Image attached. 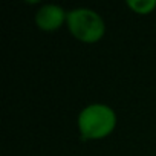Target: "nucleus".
<instances>
[{"instance_id": "obj_1", "label": "nucleus", "mask_w": 156, "mask_h": 156, "mask_svg": "<svg viewBox=\"0 0 156 156\" xmlns=\"http://www.w3.org/2000/svg\"><path fill=\"white\" fill-rule=\"evenodd\" d=\"M118 122L113 107L104 103H92L84 106L76 116V129L84 141L104 139L113 133Z\"/></svg>"}, {"instance_id": "obj_2", "label": "nucleus", "mask_w": 156, "mask_h": 156, "mask_svg": "<svg viewBox=\"0 0 156 156\" xmlns=\"http://www.w3.org/2000/svg\"><path fill=\"white\" fill-rule=\"evenodd\" d=\"M66 28L70 35L81 43H97L106 34L104 19L92 8L78 6L67 11Z\"/></svg>"}, {"instance_id": "obj_3", "label": "nucleus", "mask_w": 156, "mask_h": 156, "mask_svg": "<svg viewBox=\"0 0 156 156\" xmlns=\"http://www.w3.org/2000/svg\"><path fill=\"white\" fill-rule=\"evenodd\" d=\"M66 19H67V11L57 3L41 5L34 16L35 26L44 32H54L61 26H66Z\"/></svg>"}, {"instance_id": "obj_4", "label": "nucleus", "mask_w": 156, "mask_h": 156, "mask_svg": "<svg viewBox=\"0 0 156 156\" xmlns=\"http://www.w3.org/2000/svg\"><path fill=\"white\" fill-rule=\"evenodd\" d=\"M126 5L132 12L138 16H147L156 9V0H127Z\"/></svg>"}]
</instances>
